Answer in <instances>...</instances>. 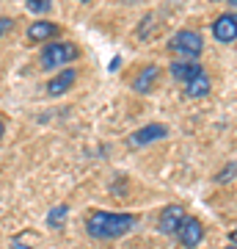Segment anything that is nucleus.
<instances>
[{"label":"nucleus","instance_id":"1","mask_svg":"<svg viewBox=\"0 0 237 249\" xmlns=\"http://www.w3.org/2000/svg\"><path fill=\"white\" fill-rule=\"evenodd\" d=\"M135 227V216L132 213H113V211H97L86 219V232L94 241H111L122 238Z\"/></svg>","mask_w":237,"mask_h":249},{"label":"nucleus","instance_id":"2","mask_svg":"<svg viewBox=\"0 0 237 249\" xmlns=\"http://www.w3.org/2000/svg\"><path fill=\"white\" fill-rule=\"evenodd\" d=\"M78 55H80V47L75 42H50V45H44L39 64H42V70H58L63 64H72Z\"/></svg>","mask_w":237,"mask_h":249},{"label":"nucleus","instance_id":"3","mask_svg":"<svg viewBox=\"0 0 237 249\" xmlns=\"http://www.w3.org/2000/svg\"><path fill=\"white\" fill-rule=\"evenodd\" d=\"M168 50H171L174 55H179L182 61H196V58L202 55V50H204V42H202V36L196 34V31L185 28V31H176V34L168 39Z\"/></svg>","mask_w":237,"mask_h":249},{"label":"nucleus","instance_id":"4","mask_svg":"<svg viewBox=\"0 0 237 249\" xmlns=\"http://www.w3.org/2000/svg\"><path fill=\"white\" fill-rule=\"evenodd\" d=\"M185 219H188V213H185L182 205H168V208H163V211H160L158 230L163 232V235H176Z\"/></svg>","mask_w":237,"mask_h":249},{"label":"nucleus","instance_id":"5","mask_svg":"<svg viewBox=\"0 0 237 249\" xmlns=\"http://www.w3.org/2000/svg\"><path fill=\"white\" fill-rule=\"evenodd\" d=\"M212 36L218 39L221 45H232V42H237V11L221 14V17L212 22Z\"/></svg>","mask_w":237,"mask_h":249},{"label":"nucleus","instance_id":"6","mask_svg":"<svg viewBox=\"0 0 237 249\" xmlns=\"http://www.w3.org/2000/svg\"><path fill=\"white\" fill-rule=\"evenodd\" d=\"M166 136H168L166 124L152 122V124H143L141 130H135V133L127 139V144H130V147H146V144H152V142H163Z\"/></svg>","mask_w":237,"mask_h":249},{"label":"nucleus","instance_id":"7","mask_svg":"<svg viewBox=\"0 0 237 249\" xmlns=\"http://www.w3.org/2000/svg\"><path fill=\"white\" fill-rule=\"evenodd\" d=\"M176 238H179V244H182L185 249H196L204 241L202 222H199V219H193V216H188V219L182 222V227H179V232H176Z\"/></svg>","mask_w":237,"mask_h":249},{"label":"nucleus","instance_id":"8","mask_svg":"<svg viewBox=\"0 0 237 249\" xmlns=\"http://www.w3.org/2000/svg\"><path fill=\"white\" fill-rule=\"evenodd\" d=\"M75 83H78V72H75V70H61L53 80H50V83H47V94H50V97L66 94Z\"/></svg>","mask_w":237,"mask_h":249},{"label":"nucleus","instance_id":"9","mask_svg":"<svg viewBox=\"0 0 237 249\" xmlns=\"http://www.w3.org/2000/svg\"><path fill=\"white\" fill-rule=\"evenodd\" d=\"M61 34V28L55 25V22H44V19H36L33 25L28 28V42H50L55 36Z\"/></svg>","mask_w":237,"mask_h":249},{"label":"nucleus","instance_id":"10","mask_svg":"<svg viewBox=\"0 0 237 249\" xmlns=\"http://www.w3.org/2000/svg\"><path fill=\"white\" fill-rule=\"evenodd\" d=\"M202 64L199 61H174L171 64V78L174 80H179V83H190V80L196 78V75H202Z\"/></svg>","mask_w":237,"mask_h":249},{"label":"nucleus","instance_id":"11","mask_svg":"<svg viewBox=\"0 0 237 249\" xmlns=\"http://www.w3.org/2000/svg\"><path fill=\"white\" fill-rule=\"evenodd\" d=\"M158 75L160 70L155 67V64H149V67H143V70L132 78V89L138 91V94H143V91H152V86L158 83Z\"/></svg>","mask_w":237,"mask_h":249},{"label":"nucleus","instance_id":"12","mask_svg":"<svg viewBox=\"0 0 237 249\" xmlns=\"http://www.w3.org/2000/svg\"><path fill=\"white\" fill-rule=\"evenodd\" d=\"M210 89H212V83H210V78H207V72L196 75L190 83H185V94H188V97H193V100L207 97V94H210Z\"/></svg>","mask_w":237,"mask_h":249},{"label":"nucleus","instance_id":"13","mask_svg":"<svg viewBox=\"0 0 237 249\" xmlns=\"http://www.w3.org/2000/svg\"><path fill=\"white\" fill-rule=\"evenodd\" d=\"M69 213V205H58V208H50V213H47V224L50 227H61L63 219Z\"/></svg>","mask_w":237,"mask_h":249},{"label":"nucleus","instance_id":"14","mask_svg":"<svg viewBox=\"0 0 237 249\" xmlns=\"http://www.w3.org/2000/svg\"><path fill=\"white\" fill-rule=\"evenodd\" d=\"M25 6L33 14H44V11H50V0H25Z\"/></svg>","mask_w":237,"mask_h":249},{"label":"nucleus","instance_id":"15","mask_svg":"<svg viewBox=\"0 0 237 249\" xmlns=\"http://www.w3.org/2000/svg\"><path fill=\"white\" fill-rule=\"evenodd\" d=\"M235 175H237V163H226V166L221 169V175L215 178V183H229Z\"/></svg>","mask_w":237,"mask_h":249},{"label":"nucleus","instance_id":"16","mask_svg":"<svg viewBox=\"0 0 237 249\" xmlns=\"http://www.w3.org/2000/svg\"><path fill=\"white\" fill-rule=\"evenodd\" d=\"M11 28H14V19H11V17H0V36L9 34Z\"/></svg>","mask_w":237,"mask_h":249},{"label":"nucleus","instance_id":"17","mask_svg":"<svg viewBox=\"0 0 237 249\" xmlns=\"http://www.w3.org/2000/svg\"><path fill=\"white\" fill-rule=\"evenodd\" d=\"M11 249H31V247H25L22 241H11Z\"/></svg>","mask_w":237,"mask_h":249},{"label":"nucleus","instance_id":"18","mask_svg":"<svg viewBox=\"0 0 237 249\" xmlns=\"http://www.w3.org/2000/svg\"><path fill=\"white\" fill-rule=\"evenodd\" d=\"M229 241H232V244H235V247H237V227H235V230H232V232H229Z\"/></svg>","mask_w":237,"mask_h":249},{"label":"nucleus","instance_id":"19","mask_svg":"<svg viewBox=\"0 0 237 249\" xmlns=\"http://www.w3.org/2000/svg\"><path fill=\"white\" fill-rule=\"evenodd\" d=\"M3 130H6V124H3V119H0V139H3Z\"/></svg>","mask_w":237,"mask_h":249},{"label":"nucleus","instance_id":"20","mask_svg":"<svg viewBox=\"0 0 237 249\" xmlns=\"http://www.w3.org/2000/svg\"><path fill=\"white\" fill-rule=\"evenodd\" d=\"M229 6H232V9H237V0H226Z\"/></svg>","mask_w":237,"mask_h":249},{"label":"nucleus","instance_id":"21","mask_svg":"<svg viewBox=\"0 0 237 249\" xmlns=\"http://www.w3.org/2000/svg\"><path fill=\"white\" fill-rule=\"evenodd\" d=\"M226 249H237V247H235V244H229V247H226Z\"/></svg>","mask_w":237,"mask_h":249},{"label":"nucleus","instance_id":"22","mask_svg":"<svg viewBox=\"0 0 237 249\" xmlns=\"http://www.w3.org/2000/svg\"><path fill=\"white\" fill-rule=\"evenodd\" d=\"M124 3H138V0H124Z\"/></svg>","mask_w":237,"mask_h":249},{"label":"nucleus","instance_id":"23","mask_svg":"<svg viewBox=\"0 0 237 249\" xmlns=\"http://www.w3.org/2000/svg\"><path fill=\"white\" fill-rule=\"evenodd\" d=\"M80 3H88V0H80Z\"/></svg>","mask_w":237,"mask_h":249}]
</instances>
